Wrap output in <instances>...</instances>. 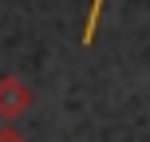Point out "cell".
<instances>
[{"label":"cell","instance_id":"cell-1","mask_svg":"<svg viewBox=\"0 0 150 142\" xmlns=\"http://www.w3.org/2000/svg\"><path fill=\"white\" fill-rule=\"evenodd\" d=\"M28 107H32V87L16 75H4L0 79V119L16 122L20 114H28Z\"/></svg>","mask_w":150,"mask_h":142},{"label":"cell","instance_id":"cell-2","mask_svg":"<svg viewBox=\"0 0 150 142\" xmlns=\"http://www.w3.org/2000/svg\"><path fill=\"white\" fill-rule=\"evenodd\" d=\"M103 4H107V0H91V8H87V24H83V47H91V44H95L99 20H103Z\"/></svg>","mask_w":150,"mask_h":142},{"label":"cell","instance_id":"cell-3","mask_svg":"<svg viewBox=\"0 0 150 142\" xmlns=\"http://www.w3.org/2000/svg\"><path fill=\"white\" fill-rule=\"evenodd\" d=\"M0 142H24V134L12 130V126H4V130H0Z\"/></svg>","mask_w":150,"mask_h":142}]
</instances>
